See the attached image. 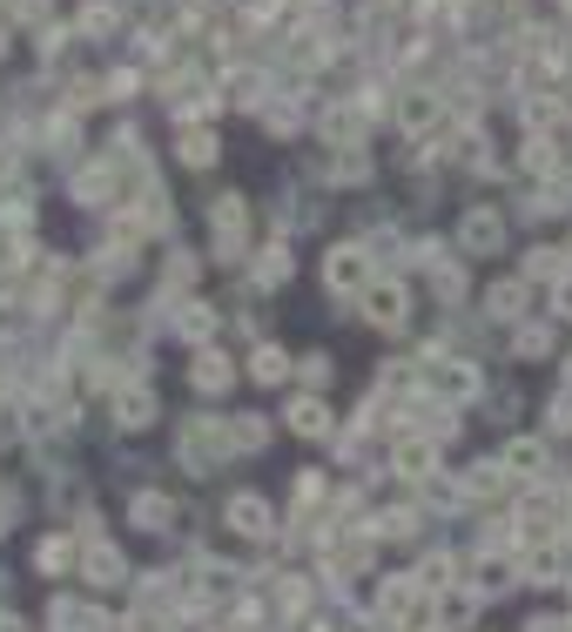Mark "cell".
<instances>
[{
    "label": "cell",
    "mask_w": 572,
    "mask_h": 632,
    "mask_svg": "<svg viewBox=\"0 0 572 632\" xmlns=\"http://www.w3.org/2000/svg\"><path fill=\"white\" fill-rule=\"evenodd\" d=\"M458 243H465L472 256H491V250L506 243V222H499V209H485V203H478V209L465 216V229H458Z\"/></svg>",
    "instance_id": "6da1fadb"
},
{
    "label": "cell",
    "mask_w": 572,
    "mask_h": 632,
    "mask_svg": "<svg viewBox=\"0 0 572 632\" xmlns=\"http://www.w3.org/2000/svg\"><path fill=\"white\" fill-rule=\"evenodd\" d=\"M324 276H330V290H357L364 283V250H330Z\"/></svg>",
    "instance_id": "7a4b0ae2"
},
{
    "label": "cell",
    "mask_w": 572,
    "mask_h": 632,
    "mask_svg": "<svg viewBox=\"0 0 572 632\" xmlns=\"http://www.w3.org/2000/svg\"><path fill=\"white\" fill-rule=\"evenodd\" d=\"M539 464H546V451L532 445V438H519V445H506V471H519V478H539Z\"/></svg>",
    "instance_id": "3957f363"
},
{
    "label": "cell",
    "mask_w": 572,
    "mask_h": 632,
    "mask_svg": "<svg viewBox=\"0 0 572 632\" xmlns=\"http://www.w3.org/2000/svg\"><path fill=\"white\" fill-rule=\"evenodd\" d=\"M370 324H404V290H370Z\"/></svg>",
    "instance_id": "277c9868"
},
{
    "label": "cell",
    "mask_w": 572,
    "mask_h": 632,
    "mask_svg": "<svg viewBox=\"0 0 572 632\" xmlns=\"http://www.w3.org/2000/svg\"><path fill=\"white\" fill-rule=\"evenodd\" d=\"M229 511H236V532H270V511H263V498H236Z\"/></svg>",
    "instance_id": "5b68a950"
},
{
    "label": "cell",
    "mask_w": 572,
    "mask_h": 632,
    "mask_svg": "<svg viewBox=\"0 0 572 632\" xmlns=\"http://www.w3.org/2000/svg\"><path fill=\"white\" fill-rule=\"evenodd\" d=\"M296 430H303V438H317V430H324V404H311V398H303L296 404V417H290Z\"/></svg>",
    "instance_id": "8992f818"
},
{
    "label": "cell",
    "mask_w": 572,
    "mask_h": 632,
    "mask_svg": "<svg viewBox=\"0 0 572 632\" xmlns=\"http://www.w3.org/2000/svg\"><path fill=\"white\" fill-rule=\"evenodd\" d=\"M256 377H263V384L283 377V357H277V350H263V357H256Z\"/></svg>",
    "instance_id": "52a82bcc"
},
{
    "label": "cell",
    "mask_w": 572,
    "mask_h": 632,
    "mask_svg": "<svg viewBox=\"0 0 572 632\" xmlns=\"http://www.w3.org/2000/svg\"><path fill=\"white\" fill-rule=\"evenodd\" d=\"M88 572L108 585V579H114V551H88Z\"/></svg>",
    "instance_id": "ba28073f"
}]
</instances>
